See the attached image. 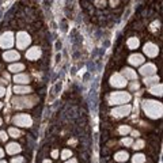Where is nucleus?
<instances>
[{
    "label": "nucleus",
    "mask_w": 163,
    "mask_h": 163,
    "mask_svg": "<svg viewBox=\"0 0 163 163\" xmlns=\"http://www.w3.org/2000/svg\"><path fill=\"white\" fill-rule=\"evenodd\" d=\"M141 107H143V111L145 113V115L149 118L158 120V118L162 117L163 106H162L161 102L152 101V99H144L141 103Z\"/></svg>",
    "instance_id": "f257e3e1"
},
{
    "label": "nucleus",
    "mask_w": 163,
    "mask_h": 163,
    "mask_svg": "<svg viewBox=\"0 0 163 163\" xmlns=\"http://www.w3.org/2000/svg\"><path fill=\"white\" fill-rule=\"evenodd\" d=\"M37 102H38V97L29 95V97H15L11 101V103L15 109H27V107H33Z\"/></svg>",
    "instance_id": "f03ea898"
},
{
    "label": "nucleus",
    "mask_w": 163,
    "mask_h": 163,
    "mask_svg": "<svg viewBox=\"0 0 163 163\" xmlns=\"http://www.w3.org/2000/svg\"><path fill=\"white\" fill-rule=\"evenodd\" d=\"M131 94L124 93V91H114L109 95V103L110 105H121V103H128L131 101Z\"/></svg>",
    "instance_id": "7ed1b4c3"
},
{
    "label": "nucleus",
    "mask_w": 163,
    "mask_h": 163,
    "mask_svg": "<svg viewBox=\"0 0 163 163\" xmlns=\"http://www.w3.org/2000/svg\"><path fill=\"white\" fill-rule=\"evenodd\" d=\"M12 124L16 127H31L33 125V118L29 114H16L12 117Z\"/></svg>",
    "instance_id": "20e7f679"
},
{
    "label": "nucleus",
    "mask_w": 163,
    "mask_h": 163,
    "mask_svg": "<svg viewBox=\"0 0 163 163\" xmlns=\"http://www.w3.org/2000/svg\"><path fill=\"white\" fill-rule=\"evenodd\" d=\"M31 42V38L26 31H19L16 34V48L18 49H26Z\"/></svg>",
    "instance_id": "39448f33"
},
{
    "label": "nucleus",
    "mask_w": 163,
    "mask_h": 163,
    "mask_svg": "<svg viewBox=\"0 0 163 163\" xmlns=\"http://www.w3.org/2000/svg\"><path fill=\"white\" fill-rule=\"evenodd\" d=\"M14 42H15V40H14V34L11 31H6L0 36V46H2L3 49H10V48H12Z\"/></svg>",
    "instance_id": "423d86ee"
},
{
    "label": "nucleus",
    "mask_w": 163,
    "mask_h": 163,
    "mask_svg": "<svg viewBox=\"0 0 163 163\" xmlns=\"http://www.w3.org/2000/svg\"><path fill=\"white\" fill-rule=\"evenodd\" d=\"M132 110V106L131 105H122V106H118L111 110V115L115 118H121V117H125V115H128L131 113Z\"/></svg>",
    "instance_id": "0eeeda50"
},
{
    "label": "nucleus",
    "mask_w": 163,
    "mask_h": 163,
    "mask_svg": "<svg viewBox=\"0 0 163 163\" xmlns=\"http://www.w3.org/2000/svg\"><path fill=\"white\" fill-rule=\"evenodd\" d=\"M110 84L113 87H117V88H122L127 86V79L122 76L121 73H113L110 76Z\"/></svg>",
    "instance_id": "6e6552de"
},
{
    "label": "nucleus",
    "mask_w": 163,
    "mask_h": 163,
    "mask_svg": "<svg viewBox=\"0 0 163 163\" xmlns=\"http://www.w3.org/2000/svg\"><path fill=\"white\" fill-rule=\"evenodd\" d=\"M140 73L143 75V76H151V75H155L156 73V67L152 63H147V64H144L140 69Z\"/></svg>",
    "instance_id": "1a4fd4ad"
},
{
    "label": "nucleus",
    "mask_w": 163,
    "mask_h": 163,
    "mask_svg": "<svg viewBox=\"0 0 163 163\" xmlns=\"http://www.w3.org/2000/svg\"><path fill=\"white\" fill-rule=\"evenodd\" d=\"M144 53L147 54L148 57H155V56H158L159 49H158V46H156L155 44L147 42V44L144 45Z\"/></svg>",
    "instance_id": "9d476101"
},
{
    "label": "nucleus",
    "mask_w": 163,
    "mask_h": 163,
    "mask_svg": "<svg viewBox=\"0 0 163 163\" xmlns=\"http://www.w3.org/2000/svg\"><path fill=\"white\" fill-rule=\"evenodd\" d=\"M26 57H27L29 60H31V61L38 60L40 57H41V49H40L38 46H33V48H30V49L26 52Z\"/></svg>",
    "instance_id": "9b49d317"
},
{
    "label": "nucleus",
    "mask_w": 163,
    "mask_h": 163,
    "mask_svg": "<svg viewBox=\"0 0 163 163\" xmlns=\"http://www.w3.org/2000/svg\"><path fill=\"white\" fill-rule=\"evenodd\" d=\"M128 61L132 64V65H135V67L141 65V64L144 63V56L140 54V53H133V54H131V56H129Z\"/></svg>",
    "instance_id": "f8f14e48"
},
{
    "label": "nucleus",
    "mask_w": 163,
    "mask_h": 163,
    "mask_svg": "<svg viewBox=\"0 0 163 163\" xmlns=\"http://www.w3.org/2000/svg\"><path fill=\"white\" fill-rule=\"evenodd\" d=\"M3 59L6 61H16L20 59V54L16 52V50H7V52L3 54Z\"/></svg>",
    "instance_id": "ddd939ff"
},
{
    "label": "nucleus",
    "mask_w": 163,
    "mask_h": 163,
    "mask_svg": "<svg viewBox=\"0 0 163 163\" xmlns=\"http://www.w3.org/2000/svg\"><path fill=\"white\" fill-rule=\"evenodd\" d=\"M121 75L125 77V79L137 80V73H136V71H133L132 68H124V69L121 71Z\"/></svg>",
    "instance_id": "4468645a"
},
{
    "label": "nucleus",
    "mask_w": 163,
    "mask_h": 163,
    "mask_svg": "<svg viewBox=\"0 0 163 163\" xmlns=\"http://www.w3.org/2000/svg\"><path fill=\"white\" fill-rule=\"evenodd\" d=\"M6 151H7V154H10V155H15L22 151V147H20L19 144H16V143H10V144H7Z\"/></svg>",
    "instance_id": "2eb2a0df"
},
{
    "label": "nucleus",
    "mask_w": 163,
    "mask_h": 163,
    "mask_svg": "<svg viewBox=\"0 0 163 163\" xmlns=\"http://www.w3.org/2000/svg\"><path fill=\"white\" fill-rule=\"evenodd\" d=\"M14 82L18 84H27L30 82V76L27 73H16L14 76Z\"/></svg>",
    "instance_id": "dca6fc26"
},
{
    "label": "nucleus",
    "mask_w": 163,
    "mask_h": 163,
    "mask_svg": "<svg viewBox=\"0 0 163 163\" xmlns=\"http://www.w3.org/2000/svg\"><path fill=\"white\" fill-rule=\"evenodd\" d=\"M23 69H25V64H22V63H15L8 67V71L10 72H14V73H19L20 71H23Z\"/></svg>",
    "instance_id": "f3484780"
},
{
    "label": "nucleus",
    "mask_w": 163,
    "mask_h": 163,
    "mask_svg": "<svg viewBox=\"0 0 163 163\" xmlns=\"http://www.w3.org/2000/svg\"><path fill=\"white\" fill-rule=\"evenodd\" d=\"M14 93L15 94H29V93H31V87H29V86H15L14 87Z\"/></svg>",
    "instance_id": "a211bd4d"
},
{
    "label": "nucleus",
    "mask_w": 163,
    "mask_h": 163,
    "mask_svg": "<svg viewBox=\"0 0 163 163\" xmlns=\"http://www.w3.org/2000/svg\"><path fill=\"white\" fill-rule=\"evenodd\" d=\"M127 45L129 49H137L139 45H140V41H139V38H136V37H131V38L128 40Z\"/></svg>",
    "instance_id": "6ab92c4d"
},
{
    "label": "nucleus",
    "mask_w": 163,
    "mask_h": 163,
    "mask_svg": "<svg viewBox=\"0 0 163 163\" xmlns=\"http://www.w3.org/2000/svg\"><path fill=\"white\" fill-rule=\"evenodd\" d=\"M128 158H129V154H128L127 151H118L117 154L114 155V159L117 162H125Z\"/></svg>",
    "instance_id": "aec40b11"
},
{
    "label": "nucleus",
    "mask_w": 163,
    "mask_h": 163,
    "mask_svg": "<svg viewBox=\"0 0 163 163\" xmlns=\"http://www.w3.org/2000/svg\"><path fill=\"white\" fill-rule=\"evenodd\" d=\"M162 84L159 83V84H155V86H152V87H149V93L151 94H154V95H158V97H161L162 95Z\"/></svg>",
    "instance_id": "412c9836"
},
{
    "label": "nucleus",
    "mask_w": 163,
    "mask_h": 163,
    "mask_svg": "<svg viewBox=\"0 0 163 163\" xmlns=\"http://www.w3.org/2000/svg\"><path fill=\"white\" fill-rule=\"evenodd\" d=\"M145 162V156L143 154H136L132 158V163H144Z\"/></svg>",
    "instance_id": "4be33fe9"
},
{
    "label": "nucleus",
    "mask_w": 163,
    "mask_h": 163,
    "mask_svg": "<svg viewBox=\"0 0 163 163\" xmlns=\"http://www.w3.org/2000/svg\"><path fill=\"white\" fill-rule=\"evenodd\" d=\"M7 133H8V136H11V137H15V139H16V137H19V136L22 135V133H20L19 129H16V128H10Z\"/></svg>",
    "instance_id": "5701e85b"
},
{
    "label": "nucleus",
    "mask_w": 163,
    "mask_h": 163,
    "mask_svg": "<svg viewBox=\"0 0 163 163\" xmlns=\"http://www.w3.org/2000/svg\"><path fill=\"white\" fill-rule=\"evenodd\" d=\"M144 140H141V139H139V140H136L135 143H132V148L133 149H141L143 147H144Z\"/></svg>",
    "instance_id": "b1692460"
},
{
    "label": "nucleus",
    "mask_w": 163,
    "mask_h": 163,
    "mask_svg": "<svg viewBox=\"0 0 163 163\" xmlns=\"http://www.w3.org/2000/svg\"><path fill=\"white\" fill-rule=\"evenodd\" d=\"M154 82H159V77L156 76V75L145 76V79H144V83H145V84H151V83H154Z\"/></svg>",
    "instance_id": "393cba45"
},
{
    "label": "nucleus",
    "mask_w": 163,
    "mask_h": 163,
    "mask_svg": "<svg viewBox=\"0 0 163 163\" xmlns=\"http://www.w3.org/2000/svg\"><path fill=\"white\" fill-rule=\"evenodd\" d=\"M131 131H132V129H131V127H129V125H121V127L118 128V132H120L121 135H127Z\"/></svg>",
    "instance_id": "a878e982"
},
{
    "label": "nucleus",
    "mask_w": 163,
    "mask_h": 163,
    "mask_svg": "<svg viewBox=\"0 0 163 163\" xmlns=\"http://www.w3.org/2000/svg\"><path fill=\"white\" fill-rule=\"evenodd\" d=\"M71 156H72V152H71V149H63V152H61V159L67 161V159L71 158Z\"/></svg>",
    "instance_id": "bb28decb"
},
{
    "label": "nucleus",
    "mask_w": 163,
    "mask_h": 163,
    "mask_svg": "<svg viewBox=\"0 0 163 163\" xmlns=\"http://www.w3.org/2000/svg\"><path fill=\"white\" fill-rule=\"evenodd\" d=\"M121 143H122V144H124V145H127V147H131V145H132V143H133V139H132V137H127V139H122V140H121Z\"/></svg>",
    "instance_id": "cd10ccee"
},
{
    "label": "nucleus",
    "mask_w": 163,
    "mask_h": 163,
    "mask_svg": "<svg viewBox=\"0 0 163 163\" xmlns=\"http://www.w3.org/2000/svg\"><path fill=\"white\" fill-rule=\"evenodd\" d=\"M11 163H25V158H23V156H16V158H12Z\"/></svg>",
    "instance_id": "c85d7f7f"
},
{
    "label": "nucleus",
    "mask_w": 163,
    "mask_h": 163,
    "mask_svg": "<svg viewBox=\"0 0 163 163\" xmlns=\"http://www.w3.org/2000/svg\"><path fill=\"white\" fill-rule=\"evenodd\" d=\"M8 137H10V136H8V133H6L4 131H2V132H0V139H2L3 141H6Z\"/></svg>",
    "instance_id": "c756f323"
},
{
    "label": "nucleus",
    "mask_w": 163,
    "mask_h": 163,
    "mask_svg": "<svg viewBox=\"0 0 163 163\" xmlns=\"http://www.w3.org/2000/svg\"><path fill=\"white\" fill-rule=\"evenodd\" d=\"M139 88V83L137 82H133V83L131 84V90H137Z\"/></svg>",
    "instance_id": "7c9ffc66"
},
{
    "label": "nucleus",
    "mask_w": 163,
    "mask_h": 163,
    "mask_svg": "<svg viewBox=\"0 0 163 163\" xmlns=\"http://www.w3.org/2000/svg\"><path fill=\"white\" fill-rule=\"evenodd\" d=\"M156 26L159 27V22H154V23L151 25V30H152V31H155V30H156Z\"/></svg>",
    "instance_id": "2f4dec72"
},
{
    "label": "nucleus",
    "mask_w": 163,
    "mask_h": 163,
    "mask_svg": "<svg viewBox=\"0 0 163 163\" xmlns=\"http://www.w3.org/2000/svg\"><path fill=\"white\" fill-rule=\"evenodd\" d=\"M4 94H6V88L0 86V98H2V97H4Z\"/></svg>",
    "instance_id": "473e14b6"
},
{
    "label": "nucleus",
    "mask_w": 163,
    "mask_h": 163,
    "mask_svg": "<svg viewBox=\"0 0 163 163\" xmlns=\"http://www.w3.org/2000/svg\"><path fill=\"white\" fill-rule=\"evenodd\" d=\"M57 156H59V151H57V149L52 151V158H57Z\"/></svg>",
    "instance_id": "72a5a7b5"
},
{
    "label": "nucleus",
    "mask_w": 163,
    "mask_h": 163,
    "mask_svg": "<svg viewBox=\"0 0 163 163\" xmlns=\"http://www.w3.org/2000/svg\"><path fill=\"white\" fill-rule=\"evenodd\" d=\"M129 133H131L132 136H133V137H137V136H139V132H137V131H131Z\"/></svg>",
    "instance_id": "f704fd0d"
},
{
    "label": "nucleus",
    "mask_w": 163,
    "mask_h": 163,
    "mask_svg": "<svg viewBox=\"0 0 163 163\" xmlns=\"http://www.w3.org/2000/svg\"><path fill=\"white\" fill-rule=\"evenodd\" d=\"M65 163H77V161L75 158H72V159H69V161H67Z\"/></svg>",
    "instance_id": "c9c22d12"
},
{
    "label": "nucleus",
    "mask_w": 163,
    "mask_h": 163,
    "mask_svg": "<svg viewBox=\"0 0 163 163\" xmlns=\"http://www.w3.org/2000/svg\"><path fill=\"white\" fill-rule=\"evenodd\" d=\"M97 4H102V6H105V0H97ZM101 6V7H102Z\"/></svg>",
    "instance_id": "e433bc0d"
},
{
    "label": "nucleus",
    "mask_w": 163,
    "mask_h": 163,
    "mask_svg": "<svg viewBox=\"0 0 163 163\" xmlns=\"http://www.w3.org/2000/svg\"><path fill=\"white\" fill-rule=\"evenodd\" d=\"M3 156H4V149H3V148H0V159H2Z\"/></svg>",
    "instance_id": "4c0bfd02"
},
{
    "label": "nucleus",
    "mask_w": 163,
    "mask_h": 163,
    "mask_svg": "<svg viewBox=\"0 0 163 163\" xmlns=\"http://www.w3.org/2000/svg\"><path fill=\"white\" fill-rule=\"evenodd\" d=\"M117 3H118V0H111V4H113V6L117 4Z\"/></svg>",
    "instance_id": "58836bf2"
},
{
    "label": "nucleus",
    "mask_w": 163,
    "mask_h": 163,
    "mask_svg": "<svg viewBox=\"0 0 163 163\" xmlns=\"http://www.w3.org/2000/svg\"><path fill=\"white\" fill-rule=\"evenodd\" d=\"M42 163H52V161H49V159H45Z\"/></svg>",
    "instance_id": "ea45409f"
},
{
    "label": "nucleus",
    "mask_w": 163,
    "mask_h": 163,
    "mask_svg": "<svg viewBox=\"0 0 163 163\" xmlns=\"http://www.w3.org/2000/svg\"><path fill=\"white\" fill-rule=\"evenodd\" d=\"M3 124V120H2V118H0V125H2Z\"/></svg>",
    "instance_id": "a19ab883"
},
{
    "label": "nucleus",
    "mask_w": 163,
    "mask_h": 163,
    "mask_svg": "<svg viewBox=\"0 0 163 163\" xmlns=\"http://www.w3.org/2000/svg\"><path fill=\"white\" fill-rule=\"evenodd\" d=\"M3 107V103H2V102H0V109H2Z\"/></svg>",
    "instance_id": "79ce46f5"
},
{
    "label": "nucleus",
    "mask_w": 163,
    "mask_h": 163,
    "mask_svg": "<svg viewBox=\"0 0 163 163\" xmlns=\"http://www.w3.org/2000/svg\"><path fill=\"white\" fill-rule=\"evenodd\" d=\"M0 163H7L6 161H0Z\"/></svg>",
    "instance_id": "37998d69"
}]
</instances>
